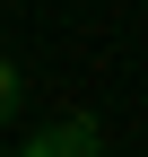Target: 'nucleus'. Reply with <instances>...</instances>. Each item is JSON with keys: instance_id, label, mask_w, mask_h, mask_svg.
Here are the masks:
<instances>
[{"instance_id": "f257e3e1", "label": "nucleus", "mask_w": 148, "mask_h": 157, "mask_svg": "<svg viewBox=\"0 0 148 157\" xmlns=\"http://www.w3.org/2000/svg\"><path fill=\"white\" fill-rule=\"evenodd\" d=\"M17 157H105V131H96V113H61V122L26 131Z\"/></svg>"}, {"instance_id": "f03ea898", "label": "nucleus", "mask_w": 148, "mask_h": 157, "mask_svg": "<svg viewBox=\"0 0 148 157\" xmlns=\"http://www.w3.org/2000/svg\"><path fill=\"white\" fill-rule=\"evenodd\" d=\"M0 122H17V61L0 52Z\"/></svg>"}]
</instances>
